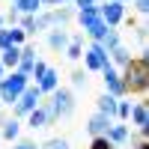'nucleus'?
<instances>
[{
	"instance_id": "1",
	"label": "nucleus",
	"mask_w": 149,
	"mask_h": 149,
	"mask_svg": "<svg viewBox=\"0 0 149 149\" xmlns=\"http://www.w3.org/2000/svg\"><path fill=\"white\" fill-rule=\"evenodd\" d=\"M125 93H137L143 95L149 90V57H131V63L125 66V72L119 74Z\"/></svg>"
},
{
	"instance_id": "2",
	"label": "nucleus",
	"mask_w": 149,
	"mask_h": 149,
	"mask_svg": "<svg viewBox=\"0 0 149 149\" xmlns=\"http://www.w3.org/2000/svg\"><path fill=\"white\" fill-rule=\"evenodd\" d=\"M27 84H30V78H27V74H21V72L3 74V78H0V104L12 107V104H15V98L27 90Z\"/></svg>"
},
{
	"instance_id": "3",
	"label": "nucleus",
	"mask_w": 149,
	"mask_h": 149,
	"mask_svg": "<svg viewBox=\"0 0 149 149\" xmlns=\"http://www.w3.org/2000/svg\"><path fill=\"white\" fill-rule=\"evenodd\" d=\"M48 104H51L57 119H66V116L74 113V93L66 90V86H57V90L51 93V102H48Z\"/></svg>"
},
{
	"instance_id": "4",
	"label": "nucleus",
	"mask_w": 149,
	"mask_h": 149,
	"mask_svg": "<svg viewBox=\"0 0 149 149\" xmlns=\"http://www.w3.org/2000/svg\"><path fill=\"white\" fill-rule=\"evenodd\" d=\"M42 104V93H39V86L36 84H27V90H24L18 98H15V104H12V116H27L33 107H39Z\"/></svg>"
},
{
	"instance_id": "5",
	"label": "nucleus",
	"mask_w": 149,
	"mask_h": 149,
	"mask_svg": "<svg viewBox=\"0 0 149 149\" xmlns=\"http://www.w3.org/2000/svg\"><path fill=\"white\" fill-rule=\"evenodd\" d=\"M125 12H128L125 3H113V0H104V3H98V15H102V21L107 24V27H116V24H122Z\"/></svg>"
},
{
	"instance_id": "6",
	"label": "nucleus",
	"mask_w": 149,
	"mask_h": 149,
	"mask_svg": "<svg viewBox=\"0 0 149 149\" xmlns=\"http://www.w3.org/2000/svg\"><path fill=\"white\" fill-rule=\"evenodd\" d=\"M107 63H110V60H107V51H104L98 42H90V48L84 51V66H86V72H102Z\"/></svg>"
},
{
	"instance_id": "7",
	"label": "nucleus",
	"mask_w": 149,
	"mask_h": 149,
	"mask_svg": "<svg viewBox=\"0 0 149 149\" xmlns=\"http://www.w3.org/2000/svg\"><path fill=\"white\" fill-rule=\"evenodd\" d=\"M72 18H74V6H54V9L45 12L48 27H60V30H66V24H69Z\"/></svg>"
},
{
	"instance_id": "8",
	"label": "nucleus",
	"mask_w": 149,
	"mask_h": 149,
	"mask_svg": "<svg viewBox=\"0 0 149 149\" xmlns=\"http://www.w3.org/2000/svg\"><path fill=\"white\" fill-rule=\"evenodd\" d=\"M128 119L134 122V128L140 131V137H146V134H149V107H146V102H134Z\"/></svg>"
},
{
	"instance_id": "9",
	"label": "nucleus",
	"mask_w": 149,
	"mask_h": 149,
	"mask_svg": "<svg viewBox=\"0 0 149 149\" xmlns=\"http://www.w3.org/2000/svg\"><path fill=\"white\" fill-rule=\"evenodd\" d=\"M102 78H104V86H107V93H110V95H116V98H122V95H125L122 78H119V72H116L113 66H110V63L102 69Z\"/></svg>"
},
{
	"instance_id": "10",
	"label": "nucleus",
	"mask_w": 149,
	"mask_h": 149,
	"mask_svg": "<svg viewBox=\"0 0 149 149\" xmlns=\"http://www.w3.org/2000/svg\"><path fill=\"white\" fill-rule=\"evenodd\" d=\"M110 125H113V119H110V116H104V113H98V110H95L90 119H86V131H90L93 137H104Z\"/></svg>"
},
{
	"instance_id": "11",
	"label": "nucleus",
	"mask_w": 149,
	"mask_h": 149,
	"mask_svg": "<svg viewBox=\"0 0 149 149\" xmlns=\"http://www.w3.org/2000/svg\"><path fill=\"white\" fill-rule=\"evenodd\" d=\"M36 86H39V93H42V95H45V93H54L57 86H60V72L48 66V72L42 74L39 81H36Z\"/></svg>"
},
{
	"instance_id": "12",
	"label": "nucleus",
	"mask_w": 149,
	"mask_h": 149,
	"mask_svg": "<svg viewBox=\"0 0 149 149\" xmlns=\"http://www.w3.org/2000/svg\"><path fill=\"white\" fill-rule=\"evenodd\" d=\"M27 128H33V131H39V128H48V110H45V104L33 107L30 113H27Z\"/></svg>"
},
{
	"instance_id": "13",
	"label": "nucleus",
	"mask_w": 149,
	"mask_h": 149,
	"mask_svg": "<svg viewBox=\"0 0 149 149\" xmlns=\"http://www.w3.org/2000/svg\"><path fill=\"white\" fill-rule=\"evenodd\" d=\"M69 30H60V27H54L51 33H48V48L51 51H66V45H69Z\"/></svg>"
},
{
	"instance_id": "14",
	"label": "nucleus",
	"mask_w": 149,
	"mask_h": 149,
	"mask_svg": "<svg viewBox=\"0 0 149 149\" xmlns=\"http://www.w3.org/2000/svg\"><path fill=\"white\" fill-rule=\"evenodd\" d=\"M128 134H131V131H128V125H122V122H113V125L107 128V134H104V137L113 143V146H122V143L128 140Z\"/></svg>"
},
{
	"instance_id": "15",
	"label": "nucleus",
	"mask_w": 149,
	"mask_h": 149,
	"mask_svg": "<svg viewBox=\"0 0 149 149\" xmlns=\"http://www.w3.org/2000/svg\"><path fill=\"white\" fill-rule=\"evenodd\" d=\"M74 18H78V24L86 30L93 21H98V18H102V15H98V3H95V6H86V9H74Z\"/></svg>"
},
{
	"instance_id": "16",
	"label": "nucleus",
	"mask_w": 149,
	"mask_h": 149,
	"mask_svg": "<svg viewBox=\"0 0 149 149\" xmlns=\"http://www.w3.org/2000/svg\"><path fill=\"white\" fill-rule=\"evenodd\" d=\"M107 60H110V66H122V69H125V66L131 63V51H128L125 45H116L113 51L107 54Z\"/></svg>"
},
{
	"instance_id": "17",
	"label": "nucleus",
	"mask_w": 149,
	"mask_h": 149,
	"mask_svg": "<svg viewBox=\"0 0 149 149\" xmlns=\"http://www.w3.org/2000/svg\"><path fill=\"white\" fill-rule=\"evenodd\" d=\"M116 102H119V98H116V95H110V93L98 95V113H104V116L113 119V116H116Z\"/></svg>"
},
{
	"instance_id": "18",
	"label": "nucleus",
	"mask_w": 149,
	"mask_h": 149,
	"mask_svg": "<svg viewBox=\"0 0 149 149\" xmlns=\"http://www.w3.org/2000/svg\"><path fill=\"white\" fill-rule=\"evenodd\" d=\"M12 9H15L18 15H39L42 0H18V3H12Z\"/></svg>"
},
{
	"instance_id": "19",
	"label": "nucleus",
	"mask_w": 149,
	"mask_h": 149,
	"mask_svg": "<svg viewBox=\"0 0 149 149\" xmlns=\"http://www.w3.org/2000/svg\"><path fill=\"white\" fill-rule=\"evenodd\" d=\"M18 60H21V48H15V45H12V48H6V51L0 54V66H3V69H12V72H15Z\"/></svg>"
},
{
	"instance_id": "20",
	"label": "nucleus",
	"mask_w": 149,
	"mask_h": 149,
	"mask_svg": "<svg viewBox=\"0 0 149 149\" xmlns=\"http://www.w3.org/2000/svg\"><path fill=\"white\" fill-rule=\"evenodd\" d=\"M107 30H113V27H107V24H104L102 18H98V21H93V24H90V27H86L84 33H86V36H90V39H93V42H102V39H104V36H107Z\"/></svg>"
},
{
	"instance_id": "21",
	"label": "nucleus",
	"mask_w": 149,
	"mask_h": 149,
	"mask_svg": "<svg viewBox=\"0 0 149 149\" xmlns=\"http://www.w3.org/2000/svg\"><path fill=\"white\" fill-rule=\"evenodd\" d=\"M0 134H3V140H18V134H21V122L15 116H9L3 125H0Z\"/></svg>"
},
{
	"instance_id": "22",
	"label": "nucleus",
	"mask_w": 149,
	"mask_h": 149,
	"mask_svg": "<svg viewBox=\"0 0 149 149\" xmlns=\"http://www.w3.org/2000/svg\"><path fill=\"white\" fill-rule=\"evenodd\" d=\"M66 57H69V60H81V57H84V39H81V36H72V39H69Z\"/></svg>"
},
{
	"instance_id": "23",
	"label": "nucleus",
	"mask_w": 149,
	"mask_h": 149,
	"mask_svg": "<svg viewBox=\"0 0 149 149\" xmlns=\"http://www.w3.org/2000/svg\"><path fill=\"white\" fill-rule=\"evenodd\" d=\"M98 45H102V48H104V51L110 54V51H113V48H116V45H122V39H119V30H107V36H104V39H102V42H98Z\"/></svg>"
},
{
	"instance_id": "24",
	"label": "nucleus",
	"mask_w": 149,
	"mask_h": 149,
	"mask_svg": "<svg viewBox=\"0 0 149 149\" xmlns=\"http://www.w3.org/2000/svg\"><path fill=\"white\" fill-rule=\"evenodd\" d=\"M18 21H21L24 36H39V27H36V15H21Z\"/></svg>"
},
{
	"instance_id": "25",
	"label": "nucleus",
	"mask_w": 149,
	"mask_h": 149,
	"mask_svg": "<svg viewBox=\"0 0 149 149\" xmlns=\"http://www.w3.org/2000/svg\"><path fill=\"white\" fill-rule=\"evenodd\" d=\"M6 30H9V42L15 45V48H21L24 42H27V36H24V30H21V27H6Z\"/></svg>"
},
{
	"instance_id": "26",
	"label": "nucleus",
	"mask_w": 149,
	"mask_h": 149,
	"mask_svg": "<svg viewBox=\"0 0 149 149\" xmlns=\"http://www.w3.org/2000/svg\"><path fill=\"white\" fill-rule=\"evenodd\" d=\"M39 149H69V140H63V137H51V140H45Z\"/></svg>"
},
{
	"instance_id": "27",
	"label": "nucleus",
	"mask_w": 149,
	"mask_h": 149,
	"mask_svg": "<svg viewBox=\"0 0 149 149\" xmlns=\"http://www.w3.org/2000/svg\"><path fill=\"white\" fill-rule=\"evenodd\" d=\"M48 72V63H45V60H39V57H36V63H33V72H30V78H36V81H39L42 78V74Z\"/></svg>"
},
{
	"instance_id": "28",
	"label": "nucleus",
	"mask_w": 149,
	"mask_h": 149,
	"mask_svg": "<svg viewBox=\"0 0 149 149\" xmlns=\"http://www.w3.org/2000/svg\"><path fill=\"white\" fill-rule=\"evenodd\" d=\"M72 86H74V90H81V86H86V72H84V69H78V72L72 74Z\"/></svg>"
},
{
	"instance_id": "29",
	"label": "nucleus",
	"mask_w": 149,
	"mask_h": 149,
	"mask_svg": "<svg viewBox=\"0 0 149 149\" xmlns=\"http://www.w3.org/2000/svg\"><path fill=\"white\" fill-rule=\"evenodd\" d=\"M90 149H116V146L110 143L107 137H93V143H90Z\"/></svg>"
},
{
	"instance_id": "30",
	"label": "nucleus",
	"mask_w": 149,
	"mask_h": 149,
	"mask_svg": "<svg viewBox=\"0 0 149 149\" xmlns=\"http://www.w3.org/2000/svg\"><path fill=\"white\" fill-rule=\"evenodd\" d=\"M128 113H131V102H116V116L128 119Z\"/></svg>"
},
{
	"instance_id": "31",
	"label": "nucleus",
	"mask_w": 149,
	"mask_h": 149,
	"mask_svg": "<svg viewBox=\"0 0 149 149\" xmlns=\"http://www.w3.org/2000/svg\"><path fill=\"white\" fill-rule=\"evenodd\" d=\"M131 6H134L137 15H146V12H149V0H131Z\"/></svg>"
},
{
	"instance_id": "32",
	"label": "nucleus",
	"mask_w": 149,
	"mask_h": 149,
	"mask_svg": "<svg viewBox=\"0 0 149 149\" xmlns=\"http://www.w3.org/2000/svg\"><path fill=\"white\" fill-rule=\"evenodd\" d=\"M6 48H12V42H9V30L0 27V51H6Z\"/></svg>"
},
{
	"instance_id": "33",
	"label": "nucleus",
	"mask_w": 149,
	"mask_h": 149,
	"mask_svg": "<svg viewBox=\"0 0 149 149\" xmlns=\"http://www.w3.org/2000/svg\"><path fill=\"white\" fill-rule=\"evenodd\" d=\"M72 3H74V9H86V6H95L98 0H72Z\"/></svg>"
},
{
	"instance_id": "34",
	"label": "nucleus",
	"mask_w": 149,
	"mask_h": 149,
	"mask_svg": "<svg viewBox=\"0 0 149 149\" xmlns=\"http://www.w3.org/2000/svg\"><path fill=\"white\" fill-rule=\"evenodd\" d=\"M128 140H131V134H128ZM131 149H149V143L143 137H137V140H131Z\"/></svg>"
},
{
	"instance_id": "35",
	"label": "nucleus",
	"mask_w": 149,
	"mask_h": 149,
	"mask_svg": "<svg viewBox=\"0 0 149 149\" xmlns=\"http://www.w3.org/2000/svg\"><path fill=\"white\" fill-rule=\"evenodd\" d=\"M3 18H6L9 24H12V27H15V24H18V18H21V15H18V12H15V9H9V12H6V15H3Z\"/></svg>"
},
{
	"instance_id": "36",
	"label": "nucleus",
	"mask_w": 149,
	"mask_h": 149,
	"mask_svg": "<svg viewBox=\"0 0 149 149\" xmlns=\"http://www.w3.org/2000/svg\"><path fill=\"white\" fill-rule=\"evenodd\" d=\"M12 149H39V146H36L33 140H21V143H15V146H12Z\"/></svg>"
},
{
	"instance_id": "37",
	"label": "nucleus",
	"mask_w": 149,
	"mask_h": 149,
	"mask_svg": "<svg viewBox=\"0 0 149 149\" xmlns=\"http://www.w3.org/2000/svg\"><path fill=\"white\" fill-rule=\"evenodd\" d=\"M54 3H57V6H66V3H72V0H54Z\"/></svg>"
},
{
	"instance_id": "38",
	"label": "nucleus",
	"mask_w": 149,
	"mask_h": 149,
	"mask_svg": "<svg viewBox=\"0 0 149 149\" xmlns=\"http://www.w3.org/2000/svg\"><path fill=\"white\" fill-rule=\"evenodd\" d=\"M3 24H6V18H3V15H0V27H3Z\"/></svg>"
},
{
	"instance_id": "39",
	"label": "nucleus",
	"mask_w": 149,
	"mask_h": 149,
	"mask_svg": "<svg viewBox=\"0 0 149 149\" xmlns=\"http://www.w3.org/2000/svg\"><path fill=\"white\" fill-rule=\"evenodd\" d=\"M3 72H6V69H3V66H0V78H3Z\"/></svg>"
},
{
	"instance_id": "40",
	"label": "nucleus",
	"mask_w": 149,
	"mask_h": 149,
	"mask_svg": "<svg viewBox=\"0 0 149 149\" xmlns=\"http://www.w3.org/2000/svg\"><path fill=\"white\" fill-rule=\"evenodd\" d=\"M12 3H18V0H12Z\"/></svg>"
},
{
	"instance_id": "41",
	"label": "nucleus",
	"mask_w": 149,
	"mask_h": 149,
	"mask_svg": "<svg viewBox=\"0 0 149 149\" xmlns=\"http://www.w3.org/2000/svg\"><path fill=\"white\" fill-rule=\"evenodd\" d=\"M116 149H119V146H116Z\"/></svg>"
}]
</instances>
